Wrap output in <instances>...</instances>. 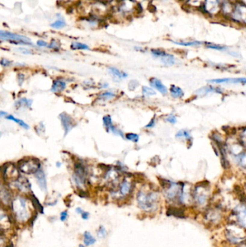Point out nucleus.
Returning a JSON list of instances; mask_svg holds the SVG:
<instances>
[{"instance_id":"obj_31","label":"nucleus","mask_w":246,"mask_h":247,"mask_svg":"<svg viewBox=\"0 0 246 247\" xmlns=\"http://www.w3.org/2000/svg\"><path fill=\"white\" fill-rule=\"evenodd\" d=\"M115 96H116V95L113 92H111V91H106V92L101 93L100 95V98L105 100H111L112 98H114Z\"/></svg>"},{"instance_id":"obj_45","label":"nucleus","mask_w":246,"mask_h":247,"mask_svg":"<svg viewBox=\"0 0 246 247\" xmlns=\"http://www.w3.org/2000/svg\"><path fill=\"white\" fill-rule=\"evenodd\" d=\"M154 124H155V122H154V119H152L150 121V122H149V123L147 124V126H146V127H154Z\"/></svg>"},{"instance_id":"obj_7","label":"nucleus","mask_w":246,"mask_h":247,"mask_svg":"<svg viewBox=\"0 0 246 247\" xmlns=\"http://www.w3.org/2000/svg\"><path fill=\"white\" fill-rule=\"evenodd\" d=\"M18 169L13 163H5L2 167V173L5 181L15 182L19 179L20 174Z\"/></svg>"},{"instance_id":"obj_26","label":"nucleus","mask_w":246,"mask_h":247,"mask_svg":"<svg viewBox=\"0 0 246 247\" xmlns=\"http://www.w3.org/2000/svg\"><path fill=\"white\" fill-rule=\"evenodd\" d=\"M71 48L74 50H89V46L79 42H73L71 45Z\"/></svg>"},{"instance_id":"obj_40","label":"nucleus","mask_w":246,"mask_h":247,"mask_svg":"<svg viewBox=\"0 0 246 247\" xmlns=\"http://www.w3.org/2000/svg\"><path fill=\"white\" fill-rule=\"evenodd\" d=\"M208 48H211L213 49H216V50H223L225 49V47L222 46H218V45H209L207 46Z\"/></svg>"},{"instance_id":"obj_4","label":"nucleus","mask_w":246,"mask_h":247,"mask_svg":"<svg viewBox=\"0 0 246 247\" xmlns=\"http://www.w3.org/2000/svg\"><path fill=\"white\" fill-rule=\"evenodd\" d=\"M41 162L36 158H23L17 163V167L22 173L25 174H35L41 169Z\"/></svg>"},{"instance_id":"obj_39","label":"nucleus","mask_w":246,"mask_h":247,"mask_svg":"<svg viewBox=\"0 0 246 247\" xmlns=\"http://www.w3.org/2000/svg\"><path fill=\"white\" fill-rule=\"evenodd\" d=\"M11 64H12V62L9 61V60L7 59H2L1 60V65L2 66H3V67H8V66H10Z\"/></svg>"},{"instance_id":"obj_46","label":"nucleus","mask_w":246,"mask_h":247,"mask_svg":"<svg viewBox=\"0 0 246 247\" xmlns=\"http://www.w3.org/2000/svg\"><path fill=\"white\" fill-rule=\"evenodd\" d=\"M76 213H78V214H80V215H81L82 213H83L84 212V210L82 209L81 207H76Z\"/></svg>"},{"instance_id":"obj_29","label":"nucleus","mask_w":246,"mask_h":247,"mask_svg":"<svg viewBox=\"0 0 246 247\" xmlns=\"http://www.w3.org/2000/svg\"><path fill=\"white\" fill-rule=\"evenodd\" d=\"M32 100H29L27 99V98H22V99H20L17 102V105L19 107L20 106H26V107H30V106L32 105Z\"/></svg>"},{"instance_id":"obj_43","label":"nucleus","mask_w":246,"mask_h":247,"mask_svg":"<svg viewBox=\"0 0 246 247\" xmlns=\"http://www.w3.org/2000/svg\"><path fill=\"white\" fill-rule=\"evenodd\" d=\"M18 50L20 51L21 53H23V54H32L31 51L29 50V49H25V48H19L18 49Z\"/></svg>"},{"instance_id":"obj_37","label":"nucleus","mask_w":246,"mask_h":247,"mask_svg":"<svg viewBox=\"0 0 246 247\" xmlns=\"http://www.w3.org/2000/svg\"><path fill=\"white\" fill-rule=\"evenodd\" d=\"M166 121L167 122H169V123L174 124L177 122V118H176V116H174V115L170 114V115H169V116L167 117Z\"/></svg>"},{"instance_id":"obj_27","label":"nucleus","mask_w":246,"mask_h":247,"mask_svg":"<svg viewBox=\"0 0 246 247\" xmlns=\"http://www.w3.org/2000/svg\"><path fill=\"white\" fill-rule=\"evenodd\" d=\"M239 142L244 147L246 148V128L242 129L239 133Z\"/></svg>"},{"instance_id":"obj_8","label":"nucleus","mask_w":246,"mask_h":247,"mask_svg":"<svg viewBox=\"0 0 246 247\" xmlns=\"http://www.w3.org/2000/svg\"><path fill=\"white\" fill-rule=\"evenodd\" d=\"M87 170L83 163L78 162L74 165V180L76 185L81 186L84 185L86 182Z\"/></svg>"},{"instance_id":"obj_36","label":"nucleus","mask_w":246,"mask_h":247,"mask_svg":"<svg viewBox=\"0 0 246 247\" xmlns=\"http://www.w3.org/2000/svg\"><path fill=\"white\" fill-rule=\"evenodd\" d=\"M138 85H139V82L136 81V80H131L129 84V89L130 90H135L137 87Z\"/></svg>"},{"instance_id":"obj_10","label":"nucleus","mask_w":246,"mask_h":247,"mask_svg":"<svg viewBox=\"0 0 246 247\" xmlns=\"http://www.w3.org/2000/svg\"><path fill=\"white\" fill-rule=\"evenodd\" d=\"M59 119L61 120V124H62L64 129V135L66 136L73 128L75 127V122H74V120L72 119V118L70 115H68L65 112L60 113Z\"/></svg>"},{"instance_id":"obj_44","label":"nucleus","mask_w":246,"mask_h":247,"mask_svg":"<svg viewBox=\"0 0 246 247\" xmlns=\"http://www.w3.org/2000/svg\"><path fill=\"white\" fill-rule=\"evenodd\" d=\"M89 216H90V213H89L88 212L84 211L83 213L81 214V217L83 220H87L89 218Z\"/></svg>"},{"instance_id":"obj_12","label":"nucleus","mask_w":246,"mask_h":247,"mask_svg":"<svg viewBox=\"0 0 246 247\" xmlns=\"http://www.w3.org/2000/svg\"><path fill=\"white\" fill-rule=\"evenodd\" d=\"M149 84L152 87L155 88L157 90L159 91L163 95H167V88L165 85H163L161 80L157 79L156 78H152L149 80Z\"/></svg>"},{"instance_id":"obj_1","label":"nucleus","mask_w":246,"mask_h":247,"mask_svg":"<svg viewBox=\"0 0 246 247\" xmlns=\"http://www.w3.org/2000/svg\"><path fill=\"white\" fill-rule=\"evenodd\" d=\"M161 186H163L164 195L169 202L183 205L186 202L188 197L191 199V192L187 193L185 191V185L183 183L174 182L163 179L161 182Z\"/></svg>"},{"instance_id":"obj_30","label":"nucleus","mask_w":246,"mask_h":247,"mask_svg":"<svg viewBox=\"0 0 246 247\" xmlns=\"http://www.w3.org/2000/svg\"><path fill=\"white\" fill-rule=\"evenodd\" d=\"M51 26L54 27V28H61V27L66 26V23L63 19H58L55 22L51 23Z\"/></svg>"},{"instance_id":"obj_21","label":"nucleus","mask_w":246,"mask_h":247,"mask_svg":"<svg viewBox=\"0 0 246 247\" xmlns=\"http://www.w3.org/2000/svg\"><path fill=\"white\" fill-rule=\"evenodd\" d=\"M176 137L180 140H186L188 142L191 140V134L187 129H181V130L178 131V133L176 135Z\"/></svg>"},{"instance_id":"obj_16","label":"nucleus","mask_w":246,"mask_h":247,"mask_svg":"<svg viewBox=\"0 0 246 247\" xmlns=\"http://www.w3.org/2000/svg\"><path fill=\"white\" fill-rule=\"evenodd\" d=\"M133 190L132 183L128 179H124L120 185V194L122 196H127L130 195Z\"/></svg>"},{"instance_id":"obj_35","label":"nucleus","mask_w":246,"mask_h":247,"mask_svg":"<svg viewBox=\"0 0 246 247\" xmlns=\"http://www.w3.org/2000/svg\"><path fill=\"white\" fill-rule=\"evenodd\" d=\"M98 235L101 238H105L107 236V230H105V228L104 226H101L99 227V229L98 230Z\"/></svg>"},{"instance_id":"obj_2","label":"nucleus","mask_w":246,"mask_h":247,"mask_svg":"<svg viewBox=\"0 0 246 247\" xmlns=\"http://www.w3.org/2000/svg\"><path fill=\"white\" fill-rule=\"evenodd\" d=\"M137 202L139 207L146 212L152 213L156 211L160 202V194L158 192L151 190L145 192L140 190L137 194Z\"/></svg>"},{"instance_id":"obj_24","label":"nucleus","mask_w":246,"mask_h":247,"mask_svg":"<svg viewBox=\"0 0 246 247\" xmlns=\"http://www.w3.org/2000/svg\"><path fill=\"white\" fill-rule=\"evenodd\" d=\"M30 198L33 203V204L34 207L36 208V210H37L38 212H39L40 213L43 214V207L41 205V204L40 203L39 200L37 199V197H36V196L33 195V194H32V195H30Z\"/></svg>"},{"instance_id":"obj_47","label":"nucleus","mask_w":246,"mask_h":247,"mask_svg":"<svg viewBox=\"0 0 246 247\" xmlns=\"http://www.w3.org/2000/svg\"><path fill=\"white\" fill-rule=\"evenodd\" d=\"M6 247H14V245H13V244H12V243L10 242L7 245Z\"/></svg>"},{"instance_id":"obj_41","label":"nucleus","mask_w":246,"mask_h":247,"mask_svg":"<svg viewBox=\"0 0 246 247\" xmlns=\"http://www.w3.org/2000/svg\"><path fill=\"white\" fill-rule=\"evenodd\" d=\"M37 45L40 47H48V44L46 42L43 41V40H39L37 41Z\"/></svg>"},{"instance_id":"obj_23","label":"nucleus","mask_w":246,"mask_h":247,"mask_svg":"<svg viewBox=\"0 0 246 247\" xmlns=\"http://www.w3.org/2000/svg\"><path fill=\"white\" fill-rule=\"evenodd\" d=\"M83 241L84 244H85V246H90V245L94 244L96 242V239L94 236H92V234H91L90 232L85 231L83 235Z\"/></svg>"},{"instance_id":"obj_17","label":"nucleus","mask_w":246,"mask_h":247,"mask_svg":"<svg viewBox=\"0 0 246 247\" xmlns=\"http://www.w3.org/2000/svg\"><path fill=\"white\" fill-rule=\"evenodd\" d=\"M66 82L62 79H56L53 82L51 90L54 93H59L66 88Z\"/></svg>"},{"instance_id":"obj_25","label":"nucleus","mask_w":246,"mask_h":247,"mask_svg":"<svg viewBox=\"0 0 246 247\" xmlns=\"http://www.w3.org/2000/svg\"><path fill=\"white\" fill-rule=\"evenodd\" d=\"M5 118H6L7 119L14 121V122H16L17 124H19L20 126H21L22 127H23L25 129H28L29 128H30V127L28 125V124L25 123V122H23V120L19 119H17V118H15V117L12 116V115H8V116H5Z\"/></svg>"},{"instance_id":"obj_6","label":"nucleus","mask_w":246,"mask_h":247,"mask_svg":"<svg viewBox=\"0 0 246 247\" xmlns=\"http://www.w3.org/2000/svg\"><path fill=\"white\" fill-rule=\"evenodd\" d=\"M12 207L17 215V218L20 221H25L28 218V213L26 207V201L22 197L12 201Z\"/></svg>"},{"instance_id":"obj_22","label":"nucleus","mask_w":246,"mask_h":247,"mask_svg":"<svg viewBox=\"0 0 246 247\" xmlns=\"http://www.w3.org/2000/svg\"><path fill=\"white\" fill-rule=\"evenodd\" d=\"M160 59H161V62L165 65L171 66L176 63V59H175L174 56L171 54H167V53L163 55Z\"/></svg>"},{"instance_id":"obj_49","label":"nucleus","mask_w":246,"mask_h":247,"mask_svg":"<svg viewBox=\"0 0 246 247\" xmlns=\"http://www.w3.org/2000/svg\"><path fill=\"white\" fill-rule=\"evenodd\" d=\"M79 247H85V246H84V245H83V244H79Z\"/></svg>"},{"instance_id":"obj_3","label":"nucleus","mask_w":246,"mask_h":247,"mask_svg":"<svg viewBox=\"0 0 246 247\" xmlns=\"http://www.w3.org/2000/svg\"><path fill=\"white\" fill-rule=\"evenodd\" d=\"M211 196L210 186L207 183H201L191 189L192 203L196 207L204 208L208 204Z\"/></svg>"},{"instance_id":"obj_9","label":"nucleus","mask_w":246,"mask_h":247,"mask_svg":"<svg viewBox=\"0 0 246 247\" xmlns=\"http://www.w3.org/2000/svg\"><path fill=\"white\" fill-rule=\"evenodd\" d=\"M222 211L220 208H209L205 212L204 218L209 224H218L222 218Z\"/></svg>"},{"instance_id":"obj_5","label":"nucleus","mask_w":246,"mask_h":247,"mask_svg":"<svg viewBox=\"0 0 246 247\" xmlns=\"http://www.w3.org/2000/svg\"><path fill=\"white\" fill-rule=\"evenodd\" d=\"M0 37L2 40L8 41L10 43H15V44H22V45H30L32 46L33 43L31 40L26 36H23L14 33L8 32V31L1 30L0 32Z\"/></svg>"},{"instance_id":"obj_13","label":"nucleus","mask_w":246,"mask_h":247,"mask_svg":"<svg viewBox=\"0 0 246 247\" xmlns=\"http://www.w3.org/2000/svg\"><path fill=\"white\" fill-rule=\"evenodd\" d=\"M16 187L22 192H28L30 189V184L26 178L23 176H20L19 179L14 182Z\"/></svg>"},{"instance_id":"obj_32","label":"nucleus","mask_w":246,"mask_h":247,"mask_svg":"<svg viewBox=\"0 0 246 247\" xmlns=\"http://www.w3.org/2000/svg\"><path fill=\"white\" fill-rule=\"evenodd\" d=\"M176 44H178L180 46H198L201 44V42L198 41H191V42H177L173 41Z\"/></svg>"},{"instance_id":"obj_20","label":"nucleus","mask_w":246,"mask_h":247,"mask_svg":"<svg viewBox=\"0 0 246 247\" xmlns=\"http://www.w3.org/2000/svg\"><path fill=\"white\" fill-rule=\"evenodd\" d=\"M170 95L173 97L174 98H181L184 96V93L183 90L180 87L176 85H171L170 88Z\"/></svg>"},{"instance_id":"obj_14","label":"nucleus","mask_w":246,"mask_h":247,"mask_svg":"<svg viewBox=\"0 0 246 247\" xmlns=\"http://www.w3.org/2000/svg\"><path fill=\"white\" fill-rule=\"evenodd\" d=\"M35 177L37 181V183L40 188L43 190L45 191L47 189V184H46V179H45V175L44 171L42 169H40L37 173H35Z\"/></svg>"},{"instance_id":"obj_11","label":"nucleus","mask_w":246,"mask_h":247,"mask_svg":"<svg viewBox=\"0 0 246 247\" xmlns=\"http://www.w3.org/2000/svg\"><path fill=\"white\" fill-rule=\"evenodd\" d=\"M208 82L215 84H243V85H246V78H222V79L210 80Z\"/></svg>"},{"instance_id":"obj_15","label":"nucleus","mask_w":246,"mask_h":247,"mask_svg":"<svg viewBox=\"0 0 246 247\" xmlns=\"http://www.w3.org/2000/svg\"><path fill=\"white\" fill-rule=\"evenodd\" d=\"M210 93H222L223 91L221 90V89L219 87H213V86L209 85V86H204L202 87L201 88H198L197 90L196 91V93L198 96H203V95H207Z\"/></svg>"},{"instance_id":"obj_18","label":"nucleus","mask_w":246,"mask_h":247,"mask_svg":"<svg viewBox=\"0 0 246 247\" xmlns=\"http://www.w3.org/2000/svg\"><path fill=\"white\" fill-rule=\"evenodd\" d=\"M1 199L2 202L5 203V204H12V200L10 192L4 186H2L1 187Z\"/></svg>"},{"instance_id":"obj_42","label":"nucleus","mask_w":246,"mask_h":247,"mask_svg":"<svg viewBox=\"0 0 246 247\" xmlns=\"http://www.w3.org/2000/svg\"><path fill=\"white\" fill-rule=\"evenodd\" d=\"M48 48L54 49H59V46L58 45L57 42L55 41H53V42H51V44H49Z\"/></svg>"},{"instance_id":"obj_34","label":"nucleus","mask_w":246,"mask_h":247,"mask_svg":"<svg viewBox=\"0 0 246 247\" xmlns=\"http://www.w3.org/2000/svg\"><path fill=\"white\" fill-rule=\"evenodd\" d=\"M126 138L127 140L132 141V142H137L138 141H139V135L134 134V133H128V134L126 135Z\"/></svg>"},{"instance_id":"obj_28","label":"nucleus","mask_w":246,"mask_h":247,"mask_svg":"<svg viewBox=\"0 0 246 247\" xmlns=\"http://www.w3.org/2000/svg\"><path fill=\"white\" fill-rule=\"evenodd\" d=\"M142 94L145 96H152L156 95V92L154 90L147 87V86H143L142 87Z\"/></svg>"},{"instance_id":"obj_19","label":"nucleus","mask_w":246,"mask_h":247,"mask_svg":"<svg viewBox=\"0 0 246 247\" xmlns=\"http://www.w3.org/2000/svg\"><path fill=\"white\" fill-rule=\"evenodd\" d=\"M108 71L110 74H112V76L114 77V78H116V80H120L121 79H123V78H126L128 76V74L124 72H121L119 69L117 68H115V67H109Z\"/></svg>"},{"instance_id":"obj_48","label":"nucleus","mask_w":246,"mask_h":247,"mask_svg":"<svg viewBox=\"0 0 246 247\" xmlns=\"http://www.w3.org/2000/svg\"><path fill=\"white\" fill-rule=\"evenodd\" d=\"M0 114H1V116H3L4 115H6L7 113H5L4 111H1V112H0Z\"/></svg>"},{"instance_id":"obj_38","label":"nucleus","mask_w":246,"mask_h":247,"mask_svg":"<svg viewBox=\"0 0 246 247\" xmlns=\"http://www.w3.org/2000/svg\"><path fill=\"white\" fill-rule=\"evenodd\" d=\"M67 217H68V212H67V210L61 212V214H60V220H61V221H65Z\"/></svg>"},{"instance_id":"obj_33","label":"nucleus","mask_w":246,"mask_h":247,"mask_svg":"<svg viewBox=\"0 0 246 247\" xmlns=\"http://www.w3.org/2000/svg\"><path fill=\"white\" fill-rule=\"evenodd\" d=\"M103 122L105 127H106V129H110V128L113 126L112 119H111L110 116H105L103 118Z\"/></svg>"}]
</instances>
